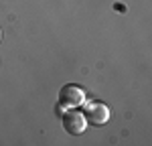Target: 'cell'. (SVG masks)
Instances as JSON below:
<instances>
[{
  "mask_svg": "<svg viewBox=\"0 0 152 146\" xmlns=\"http://www.w3.org/2000/svg\"><path fill=\"white\" fill-rule=\"evenodd\" d=\"M83 104H85V91L79 85L67 83L61 87V91H59V106L63 110L77 108V106H83Z\"/></svg>",
  "mask_w": 152,
  "mask_h": 146,
  "instance_id": "6da1fadb",
  "label": "cell"
},
{
  "mask_svg": "<svg viewBox=\"0 0 152 146\" xmlns=\"http://www.w3.org/2000/svg\"><path fill=\"white\" fill-rule=\"evenodd\" d=\"M63 128L71 136H79V134L85 132L87 120H85V116H83L81 112H77V110H73V108L65 110V114H63Z\"/></svg>",
  "mask_w": 152,
  "mask_h": 146,
  "instance_id": "7a4b0ae2",
  "label": "cell"
},
{
  "mask_svg": "<svg viewBox=\"0 0 152 146\" xmlns=\"http://www.w3.org/2000/svg\"><path fill=\"white\" fill-rule=\"evenodd\" d=\"M85 120L87 124H91V126H104L105 122L110 120V108L105 106V104H99V101H94V104H87L85 106Z\"/></svg>",
  "mask_w": 152,
  "mask_h": 146,
  "instance_id": "3957f363",
  "label": "cell"
}]
</instances>
